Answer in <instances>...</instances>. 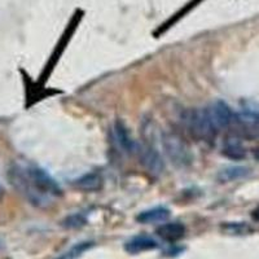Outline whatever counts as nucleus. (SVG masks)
Returning <instances> with one entry per match:
<instances>
[{
  "mask_svg": "<svg viewBox=\"0 0 259 259\" xmlns=\"http://www.w3.org/2000/svg\"><path fill=\"white\" fill-rule=\"evenodd\" d=\"M162 145H163L166 156L171 162H174V165L180 166V167L191 165V150L180 134L174 133V131L165 133L162 135Z\"/></svg>",
  "mask_w": 259,
  "mask_h": 259,
  "instance_id": "obj_3",
  "label": "nucleus"
},
{
  "mask_svg": "<svg viewBox=\"0 0 259 259\" xmlns=\"http://www.w3.org/2000/svg\"><path fill=\"white\" fill-rule=\"evenodd\" d=\"M223 230L230 235H246L251 228L245 223H227L223 226Z\"/></svg>",
  "mask_w": 259,
  "mask_h": 259,
  "instance_id": "obj_16",
  "label": "nucleus"
},
{
  "mask_svg": "<svg viewBox=\"0 0 259 259\" xmlns=\"http://www.w3.org/2000/svg\"><path fill=\"white\" fill-rule=\"evenodd\" d=\"M157 235L166 242H174L182 240L186 236V227L179 222H172V223H163L157 228Z\"/></svg>",
  "mask_w": 259,
  "mask_h": 259,
  "instance_id": "obj_7",
  "label": "nucleus"
},
{
  "mask_svg": "<svg viewBox=\"0 0 259 259\" xmlns=\"http://www.w3.org/2000/svg\"><path fill=\"white\" fill-rule=\"evenodd\" d=\"M184 121L189 134L197 140L210 143L218 134L219 128L212 119L209 108L188 110L184 115Z\"/></svg>",
  "mask_w": 259,
  "mask_h": 259,
  "instance_id": "obj_2",
  "label": "nucleus"
},
{
  "mask_svg": "<svg viewBox=\"0 0 259 259\" xmlns=\"http://www.w3.org/2000/svg\"><path fill=\"white\" fill-rule=\"evenodd\" d=\"M4 196H6V189H4V187L0 184V202L3 201Z\"/></svg>",
  "mask_w": 259,
  "mask_h": 259,
  "instance_id": "obj_18",
  "label": "nucleus"
},
{
  "mask_svg": "<svg viewBox=\"0 0 259 259\" xmlns=\"http://www.w3.org/2000/svg\"><path fill=\"white\" fill-rule=\"evenodd\" d=\"M223 154L227 158L239 161V159L245 158L246 150L239 139H227L223 145Z\"/></svg>",
  "mask_w": 259,
  "mask_h": 259,
  "instance_id": "obj_12",
  "label": "nucleus"
},
{
  "mask_svg": "<svg viewBox=\"0 0 259 259\" xmlns=\"http://www.w3.org/2000/svg\"><path fill=\"white\" fill-rule=\"evenodd\" d=\"M249 175V168L244 166H231L222 170L218 174V180L221 183H231L239 180Z\"/></svg>",
  "mask_w": 259,
  "mask_h": 259,
  "instance_id": "obj_13",
  "label": "nucleus"
},
{
  "mask_svg": "<svg viewBox=\"0 0 259 259\" xmlns=\"http://www.w3.org/2000/svg\"><path fill=\"white\" fill-rule=\"evenodd\" d=\"M94 241L78 242V244H75L74 246H71L68 251H65L64 254H61L57 259H78L79 256H82L85 251L90 250L91 247H94Z\"/></svg>",
  "mask_w": 259,
  "mask_h": 259,
  "instance_id": "obj_14",
  "label": "nucleus"
},
{
  "mask_svg": "<svg viewBox=\"0 0 259 259\" xmlns=\"http://www.w3.org/2000/svg\"><path fill=\"white\" fill-rule=\"evenodd\" d=\"M209 109L218 128H227L235 121V113L232 112L231 106L227 103H224V101H215Z\"/></svg>",
  "mask_w": 259,
  "mask_h": 259,
  "instance_id": "obj_5",
  "label": "nucleus"
},
{
  "mask_svg": "<svg viewBox=\"0 0 259 259\" xmlns=\"http://www.w3.org/2000/svg\"><path fill=\"white\" fill-rule=\"evenodd\" d=\"M104 179L99 172H89L74 180V187L83 192H97L103 188Z\"/></svg>",
  "mask_w": 259,
  "mask_h": 259,
  "instance_id": "obj_9",
  "label": "nucleus"
},
{
  "mask_svg": "<svg viewBox=\"0 0 259 259\" xmlns=\"http://www.w3.org/2000/svg\"><path fill=\"white\" fill-rule=\"evenodd\" d=\"M9 183L31 205L47 206L53 197L62 196V188L55 178L34 163H13L8 170Z\"/></svg>",
  "mask_w": 259,
  "mask_h": 259,
  "instance_id": "obj_1",
  "label": "nucleus"
},
{
  "mask_svg": "<svg viewBox=\"0 0 259 259\" xmlns=\"http://www.w3.org/2000/svg\"><path fill=\"white\" fill-rule=\"evenodd\" d=\"M251 218L259 223V206H256L255 209L253 210V212H251Z\"/></svg>",
  "mask_w": 259,
  "mask_h": 259,
  "instance_id": "obj_17",
  "label": "nucleus"
},
{
  "mask_svg": "<svg viewBox=\"0 0 259 259\" xmlns=\"http://www.w3.org/2000/svg\"><path fill=\"white\" fill-rule=\"evenodd\" d=\"M114 135L115 139H117L118 144H119V147L123 149L124 153L134 154L138 152V144H136V142L134 140L133 135L130 134L128 128H127V126L124 124V122L121 121V119H117V121H115Z\"/></svg>",
  "mask_w": 259,
  "mask_h": 259,
  "instance_id": "obj_6",
  "label": "nucleus"
},
{
  "mask_svg": "<svg viewBox=\"0 0 259 259\" xmlns=\"http://www.w3.org/2000/svg\"><path fill=\"white\" fill-rule=\"evenodd\" d=\"M159 246L158 242L149 236H135L124 244V250L128 254H139L154 250Z\"/></svg>",
  "mask_w": 259,
  "mask_h": 259,
  "instance_id": "obj_8",
  "label": "nucleus"
},
{
  "mask_svg": "<svg viewBox=\"0 0 259 259\" xmlns=\"http://www.w3.org/2000/svg\"><path fill=\"white\" fill-rule=\"evenodd\" d=\"M85 224H87V218H85L83 214H80V212L69 215V217H66V218L62 221V226H64L65 228H70V230L80 228V227L85 226Z\"/></svg>",
  "mask_w": 259,
  "mask_h": 259,
  "instance_id": "obj_15",
  "label": "nucleus"
},
{
  "mask_svg": "<svg viewBox=\"0 0 259 259\" xmlns=\"http://www.w3.org/2000/svg\"><path fill=\"white\" fill-rule=\"evenodd\" d=\"M138 153L140 156L142 165L152 177H159L163 174L165 161L156 148H153L152 145H144L142 148H138Z\"/></svg>",
  "mask_w": 259,
  "mask_h": 259,
  "instance_id": "obj_4",
  "label": "nucleus"
},
{
  "mask_svg": "<svg viewBox=\"0 0 259 259\" xmlns=\"http://www.w3.org/2000/svg\"><path fill=\"white\" fill-rule=\"evenodd\" d=\"M240 118L247 126L259 128V104L254 101H242Z\"/></svg>",
  "mask_w": 259,
  "mask_h": 259,
  "instance_id": "obj_11",
  "label": "nucleus"
},
{
  "mask_svg": "<svg viewBox=\"0 0 259 259\" xmlns=\"http://www.w3.org/2000/svg\"><path fill=\"white\" fill-rule=\"evenodd\" d=\"M168 218H170V210L167 207L156 206L139 212L138 217H136V221L143 224H152L158 223V222H165Z\"/></svg>",
  "mask_w": 259,
  "mask_h": 259,
  "instance_id": "obj_10",
  "label": "nucleus"
}]
</instances>
